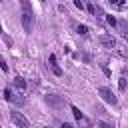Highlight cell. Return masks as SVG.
Instances as JSON below:
<instances>
[{
  "label": "cell",
  "mask_w": 128,
  "mask_h": 128,
  "mask_svg": "<svg viewBox=\"0 0 128 128\" xmlns=\"http://www.w3.org/2000/svg\"><path fill=\"white\" fill-rule=\"evenodd\" d=\"M98 96H100L106 104H112V106H116V104H118V98L114 96V92H112L108 86H100V88H98Z\"/></svg>",
  "instance_id": "obj_1"
},
{
  "label": "cell",
  "mask_w": 128,
  "mask_h": 128,
  "mask_svg": "<svg viewBox=\"0 0 128 128\" xmlns=\"http://www.w3.org/2000/svg\"><path fill=\"white\" fill-rule=\"evenodd\" d=\"M10 120H12V124H16V126H20V128H28V118L22 114V112H16V110H12L10 112Z\"/></svg>",
  "instance_id": "obj_2"
},
{
  "label": "cell",
  "mask_w": 128,
  "mask_h": 128,
  "mask_svg": "<svg viewBox=\"0 0 128 128\" xmlns=\"http://www.w3.org/2000/svg\"><path fill=\"white\" fill-rule=\"evenodd\" d=\"M44 100H46V104L52 106V108H64V104H66V100H64L62 96H58V94H48Z\"/></svg>",
  "instance_id": "obj_3"
},
{
  "label": "cell",
  "mask_w": 128,
  "mask_h": 128,
  "mask_svg": "<svg viewBox=\"0 0 128 128\" xmlns=\"http://www.w3.org/2000/svg\"><path fill=\"white\" fill-rule=\"evenodd\" d=\"M22 26H24V32H32V28H34V12H22Z\"/></svg>",
  "instance_id": "obj_4"
},
{
  "label": "cell",
  "mask_w": 128,
  "mask_h": 128,
  "mask_svg": "<svg viewBox=\"0 0 128 128\" xmlns=\"http://www.w3.org/2000/svg\"><path fill=\"white\" fill-rule=\"evenodd\" d=\"M100 44L104 46V48H114L116 46V38L114 36H110V34H100Z\"/></svg>",
  "instance_id": "obj_5"
},
{
  "label": "cell",
  "mask_w": 128,
  "mask_h": 128,
  "mask_svg": "<svg viewBox=\"0 0 128 128\" xmlns=\"http://www.w3.org/2000/svg\"><path fill=\"white\" fill-rule=\"evenodd\" d=\"M48 62H50V68H52V72H54V76H62V68L56 64V56L54 54H50V58H48Z\"/></svg>",
  "instance_id": "obj_6"
},
{
  "label": "cell",
  "mask_w": 128,
  "mask_h": 128,
  "mask_svg": "<svg viewBox=\"0 0 128 128\" xmlns=\"http://www.w3.org/2000/svg\"><path fill=\"white\" fill-rule=\"evenodd\" d=\"M116 26H118V30H120V36H122L124 40H128V20H120Z\"/></svg>",
  "instance_id": "obj_7"
},
{
  "label": "cell",
  "mask_w": 128,
  "mask_h": 128,
  "mask_svg": "<svg viewBox=\"0 0 128 128\" xmlns=\"http://www.w3.org/2000/svg\"><path fill=\"white\" fill-rule=\"evenodd\" d=\"M14 84H16L18 90H24V88H26V80H24L22 76H16V78H14Z\"/></svg>",
  "instance_id": "obj_8"
},
{
  "label": "cell",
  "mask_w": 128,
  "mask_h": 128,
  "mask_svg": "<svg viewBox=\"0 0 128 128\" xmlns=\"http://www.w3.org/2000/svg\"><path fill=\"white\" fill-rule=\"evenodd\" d=\"M10 102H14L16 106H22V104H24V98H22L20 94H12V98H10Z\"/></svg>",
  "instance_id": "obj_9"
},
{
  "label": "cell",
  "mask_w": 128,
  "mask_h": 128,
  "mask_svg": "<svg viewBox=\"0 0 128 128\" xmlns=\"http://www.w3.org/2000/svg\"><path fill=\"white\" fill-rule=\"evenodd\" d=\"M72 114H74V118H76L78 122H84V116H82V112H80L76 106H72Z\"/></svg>",
  "instance_id": "obj_10"
},
{
  "label": "cell",
  "mask_w": 128,
  "mask_h": 128,
  "mask_svg": "<svg viewBox=\"0 0 128 128\" xmlns=\"http://www.w3.org/2000/svg\"><path fill=\"white\" fill-rule=\"evenodd\" d=\"M20 6H22L24 12H32V4H30V0H20Z\"/></svg>",
  "instance_id": "obj_11"
},
{
  "label": "cell",
  "mask_w": 128,
  "mask_h": 128,
  "mask_svg": "<svg viewBox=\"0 0 128 128\" xmlns=\"http://www.w3.org/2000/svg\"><path fill=\"white\" fill-rule=\"evenodd\" d=\"M92 14H94L96 18H104V16H106V14H104V10H102L100 6H94V10H92Z\"/></svg>",
  "instance_id": "obj_12"
},
{
  "label": "cell",
  "mask_w": 128,
  "mask_h": 128,
  "mask_svg": "<svg viewBox=\"0 0 128 128\" xmlns=\"http://www.w3.org/2000/svg\"><path fill=\"white\" fill-rule=\"evenodd\" d=\"M76 32H78V34H82V36H86V34H88V26H84V24H78Z\"/></svg>",
  "instance_id": "obj_13"
},
{
  "label": "cell",
  "mask_w": 128,
  "mask_h": 128,
  "mask_svg": "<svg viewBox=\"0 0 128 128\" xmlns=\"http://www.w3.org/2000/svg\"><path fill=\"white\" fill-rule=\"evenodd\" d=\"M110 4H112L114 8H124V4H126V0H110Z\"/></svg>",
  "instance_id": "obj_14"
},
{
  "label": "cell",
  "mask_w": 128,
  "mask_h": 128,
  "mask_svg": "<svg viewBox=\"0 0 128 128\" xmlns=\"http://www.w3.org/2000/svg\"><path fill=\"white\" fill-rule=\"evenodd\" d=\"M106 22H108L110 26H116V24H118V22H116V18H114L112 14H106Z\"/></svg>",
  "instance_id": "obj_15"
},
{
  "label": "cell",
  "mask_w": 128,
  "mask_h": 128,
  "mask_svg": "<svg viewBox=\"0 0 128 128\" xmlns=\"http://www.w3.org/2000/svg\"><path fill=\"white\" fill-rule=\"evenodd\" d=\"M2 94H4V100H8V102H10V98H12V90H10V88H4V92H2Z\"/></svg>",
  "instance_id": "obj_16"
},
{
  "label": "cell",
  "mask_w": 128,
  "mask_h": 128,
  "mask_svg": "<svg viewBox=\"0 0 128 128\" xmlns=\"http://www.w3.org/2000/svg\"><path fill=\"white\" fill-rule=\"evenodd\" d=\"M118 88H120L122 92L126 90V78H120V80H118Z\"/></svg>",
  "instance_id": "obj_17"
},
{
  "label": "cell",
  "mask_w": 128,
  "mask_h": 128,
  "mask_svg": "<svg viewBox=\"0 0 128 128\" xmlns=\"http://www.w3.org/2000/svg\"><path fill=\"white\" fill-rule=\"evenodd\" d=\"M74 6H76V8H80V10H84V8H86V4H84L82 0H74Z\"/></svg>",
  "instance_id": "obj_18"
},
{
  "label": "cell",
  "mask_w": 128,
  "mask_h": 128,
  "mask_svg": "<svg viewBox=\"0 0 128 128\" xmlns=\"http://www.w3.org/2000/svg\"><path fill=\"white\" fill-rule=\"evenodd\" d=\"M96 124H98V126H102V128H110V124H108V122H102V120H100V122H96Z\"/></svg>",
  "instance_id": "obj_19"
},
{
  "label": "cell",
  "mask_w": 128,
  "mask_h": 128,
  "mask_svg": "<svg viewBox=\"0 0 128 128\" xmlns=\"http://www.w3.org/2000/svg\"><path fill=\"white\" fill-rule=\"evenodd\" d=\"M2 34H4V32H2V24H0V36H2Z\"/></svg>",
  "instance_id": "obj_20"
},
{
  "label": "cell",
  "mask_w": 128,
  "mask_h": 128,
  "mask_svg": "<svg viewBox=\"0 0 128 128\" xmlns=\"http://www.w3.org/2000/svg\"><path fill=\"white\" fill-rule=\"evenodd\" d=\"M40 2H46V0H40Z\"/></svg>",
  "instance_id": "obj_21"
},
{
  "label": "cell",
  "mask_w": 128,
  "mask_h": 128,
  "mask_svg": "<svg viewBox=\"0 0 128 128\" xmlns=\"http://www.w3.org/2000/svg\"><path fill=\"white\" fill-rule=\"evenodd\" d=\"M0 2H2V0H0Z\"/></svg>",
  "instance_id": "obj_22"
}]
</instances>
